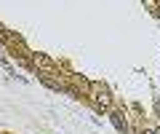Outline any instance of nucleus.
<instances>
[{"label":"nucleus","instance_id":"f03ea898","mask_svg":"<svg viewBox=\"0 0 160 134\" xmlns=\"http://www.w3.org/2000/svg\"><path fill=\"white\" fill-rule=\"evenodd\" d=\"M109 121H112V126L118 129L120 134H126V131H128V126H126V121H123V115H120V113H112V115H109Z\"/></svg>","mask_w":160,"mask_h":134},{"label":"nucleus","instance_id":"f257e3e1","mask_svg":"<svg viewBox=\"0 0 160 134\" xmlns=\"http://www.w3.org/2000/svg\"><path fill=\"white\" fill-rule=\"evenodd\" d=\"M93 99H96L102 107H109V94L104 86H93Z\"/></svg>","mask_w":160,"mask_h":134},{"label":"nucleus","instance_id":"7ed1b4c3","mask_svg":"<svg viewBox=\"0 0 160 134\" xmlns=\"http://www.w3.org/2000/svg\"><path fill=\"white\" fill-rule=\"evenodd\" d=\"M144 134H155V131H144Z\"/></svg>","mask_w":160,"mask_h":134}]
</instances>
